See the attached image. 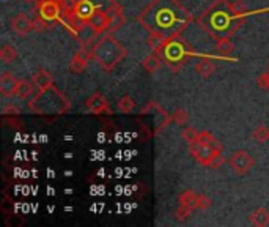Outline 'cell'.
<instances>
[{
    "label": "cell",
    "mask_w": 269,
    "mask_h": 227,
    "mask_svg": "<svg viewBox=\"0 0 269 227\" xmlns=\"http://www.w3.org/2000/svg\"><path fill=\"white\" fill-rule=\"evenodd\" d=\"M197 197H198V194L194 190H186V191H183L181 194H179L178 202H179V205H187V207H192V209H195Z\"/></svg>",
    "instance_id": "cell-21"
},
{
    "label": "cell",
    "mask_w": 269,
    "mask_h": 227,
    "mask_svg": "<svg viewBox=\"0 0 269 227\" xmlns=\"http://www.w3.org/2000/svg\"><path fill=\"white\" fill-rule=\"evenodd\" d=\"M19 85V79L9 71H3L0 74V93H2L3 98H9L16 95Z\"/></svg>",
    "instance_id": "cell-12"
},
{
    "label": "cell",
    "mask_w": 269,
    "mask_h": 227,
    "mask_svg": "<svg viewBox=\"0 0 269 227\" xmlns=\"http://www.w3.org/2000/svg\"><path fill=\"white\" fill-rule=\"evenodd\" d=\"M13 30L19 35V36H25L35 28V21H32L28 16H25L24 13H19L17 16H14L9 22Z\"/></svg>",
    "instance_id": "cell-11"
},
{
    "label": "cell",
    "mask_w": 269,
    "mask_h": 227,
    "mask_svg": "<svg viewBox=\"0 0 269 227\" xmlns=\"http://www.w3.org/2000/svg\"><path fill=\"white\" fill-rule=\"evenodd\" d=\"M90 57H92V52L85 51V49H79V51L73 55V60L69 63V68H71L73 73H82L87 65H88V60Z\"/></svg>",
    "instance_id": "cell-13"
},
{
    "label": "cell",
    "mask_w": 269,
    "mask_h": 227,
    "mask_svg": "<svg viewBox=\"0 0 269 227\" xmlns=\"http://www.w3.org/2000/svg\"><path fill=\"white\" fill-rule=\"evenodd\" d=\"M22 224H24V221L17 220L16 216H9V218L6 220V226H22Z\"/></svg>",
    "instance_id": "cell-31"
},
{
    "label": "cell",
    "mask_w": 269,
    "mask_h": 227,
    "mask_svg": "<svg viewBox=\"0 0 269 227\" xmlns=\"http://www.w3.org/2000/svg\"><path fill=\"white\" fill-rule=\"evenodd\" d=\"M257 84H258V87L262 88V90H269V68H268V70H266L263 74H260Z\"/></svg>",
    "instance_id": "cell-28"
},
{
    "label": "cell",
    "mask_w": 269,
    "mask_h": 227,
    "mask_svg": "<svg viewBox=\"0 0 269 227\" xmlns=\"http://www.w3.org/2000/svg\"><path fill=\"white\" fill-rule=\"evenodd\" d=\"M6 122L11 126H21V120H19V118H8Z\"/></svg>",
    "instance_id": "cell-32"
},
{
    "label": "cell",
    "mask_w": 269,
    "mask_h": 227,
    "mask_svg": "<svg viewBox=\"0 0 269 227\" xmlns=\"http://www.w3.org/2000/svg\"><path fill=\"white\" fill-rule=\"evenodd\" d=\"M162 54V58L164 60L173 66V65H178V68H181V65L186 62V58L189 57V51L184 49V43H181L179 39H172L170 43H168L164 51L161 52Z\"/></svg>",
    "instance_id": "cell-7"
},
{
    "label": "cell",
    "mask_w": 269,
    "mask_h": 227,
    "mask_svg": "<svg viewBox=\"0 0 269 227\" xmlns=\"http://www.w3.org/2000/svg\"><path fill=\"white\" fill-rule=\"evenodd\" d=\"M181 136H183V139H184L187 144H192V142L197 139L198 131H197V130H194V128H184L183 133H181Z\"/></svg>",
    "instance_id": "cell-26"
},
{
    "label": "cell",
    "mask_w": 269,
    "mask_h": 227,
    "mask_svg": "<svg viewBox=\"0 0 269 227\" xmlns=\"http://www.w3.org/2000/svg\"><path fill=\"white\" fill-rule=\"evenodd\" d=\"M214 71H216V63L211 57H202L195 63V73L203 79H208L211 74H214Z\"/></svg>",
    "instance_id": "cell-14"
},
{
    "label": "cell",
    "mask_w": 269,
    "mask_h": 227,
    "mask_svg": "<svg viewBox=\"0 0 269 227\" xmlns=\"http://www.w3.org/2000/svg\"><path fill=\"white\" fill-rule=\"evenodd\" d=\"M19 112H21V111H19V107H16V106H11V104H9V106H6L5 107V109L2 111V114L3 115H8V114H14V115H19Z\"/></svg>",
    "instance_id": "cell-30"
},
{
    "label": "cell",
    "mask_w": 269,
    "mask_h": 227,
    "mask_svg": "<svg viewBox=\"0 0 269 227\" xmlns=\"http://www.w3.org/2000/svg\"><path fill=\"white\" fill-rule=\"evenodd\" d=\"M33 82H28V81H19V85H17V90H16V95L19 100H27V98L32 96L33 93Z\"/></svg>",
    "instance_id": "cell-18"
},
{
    "label": "cell",
    "mask_w": 269,
    "mask_h": 227,
    "mask_svg": "<svg viewBox=\"0 0 269 227\" xmlns=\"http://www.w3.org/2000/svg\"><path fill=\"white\" fill-rule=\"evenodd\" d=\"M32 82H33L35 87L38 88V92H41V90H46V88L54 85V77L49 74L46 70H39L38 73L33 74Z\"/></svg>",
    "instance_id": "cell-15"
},
{
    "label": "cell",
    "mask_w": 269,
    "mask_h": 227,
    "mask_svg": "<svg viewBox=\"0 0 269 227\" xmlns=\"http://www.w3.org/2000/svg\"><path fill=\"white\" fill-rule=\"evenodd\" d=\"M39 16L46 21H55L60 19V13H62V0H39Z\"/></svg>",
    "instance_id": "cell-9"
},
{
    "label": "cell",
    "mask_w": 269,
    "mask_h": 227,
    "mask_svg": "<svg viewBox=\"0 0 269 227\" xmlns=\"http://www.w3.org/2000/svg\"><path fill=\"white\" fill-rule=\"evenodd\" d=\"M192 212H194L192 207H187V205H178V209H176V212H175V218H176L178 221H184V220H187L189 216L192 215Z\"/></svg>",
    "instance_id": "cell-24"
},
{
    "label": "cell",
    "mask_w": 269,
    "mask_h": 227,
    "mask_svg": "<svg viewBox=\"0 0 269 227\" xmlns=\"http://www.w3.org/2000/svg\"><path fill=\"white\" fill-rule=\"evenodd\" d=\"M92 57L106 71H111L128 55V51L114 36H104L92 47Z\"/></svg>",
    "instance_id": "cell-6"
},
{
    "label": "cell",
    "mask_w": 269,
    "mask_h": 227,
    "mask_svg": "<svg viewBox=\"0 0 269 227\" xmlns=\"http://www.w3.org/2000/svg\"><path fill=\"white\" fill-rule=\"evenodd\" d=\"M211 205H213V201L209 199L206 194H198L197 204H195V209H197V210H208Z\"/></svg>",
    "instance_id": "cell-25"
},
{
    "label": "cell",
    "mask_w": 269,
    "mask_h": 227,
    "mask_svg": "<svg viewBox=\"0 0 269 227\" xmlns=\"http://www.w3.org/2000/svg\"><path fill=\"white\" fill-rule=\"evenodd\" d=\"M189 152L200 163L202 166L208 167H221L224 163L222 158V144L219 142L216 137L209 131L198 133L197 139L189 144Z\"/></svg>",
    "instance_id": "cell-4"
},
{
    "label": "cell",
    "mask_w": 269,
    "mask_h": 227,
    "mask_svg": "<svg viewBox=\"0 0 269 227\" xmlns=\"http://www.w3.org/2000/svg\"><path fill=\"white\" fill-rule=\"evenodd\" d=\"M216 47H217V52H221L222 55H228V54H232V52L235 51V46H233V43L230 41V38L219 39Z\"/></svg>",
    "instance_id": "cell-23"
},
{
    "label": "cell",
    "mask_w": 269,
    "mask_h": 227,
    "mask_svg": "<svg viewBox=\"0 0 269 227\" xmlns=\"http://www.w3.org/2000/svg\"><path fill=\"white\" fill-rule=\"evenodd\" d=\"M162 63V54L161 52H153V54H149L148 57H145V60L142 62L143 68L149 73V74H153L159 70V66H161Z\"/></svg>",
    "instance_id": "cell-17"
},
{
    "label": "cell",
    "mask_w": 269,
    "mask_h": 227,
    "mask_svg": "<svg viewBox=\"0 0 269 227\" xmlns=\"http://www.w3.org/2000/svg\"><path fill=\"white\" fill-rule=\"evenodd\" d=\"M191 19V13L179 0H151L138 16V22L149 33L161 35L172 41L179 36Z\"/></svg>",
    "instance_id": "cell-2"
},
{
    "label": "cell",
    "mask_w": 269,
    "mask_h": 227,
    "mask_svg": "<svg viewBox=\"0 0 269 227\" xmlns=\"http://www.w3.org/2000/svg\"><path fill=\"white\" fill-rule=\"evenodd\" d=\"M2 212L3 213H6V215H9L13 212V201L9 199V197H3V202H2Z\"/></svg>",
    "instance_id": "cell-29"
},
{
    "label": "cell",
    "mask_w": 269,
    "mask_h": 227,
    "mask_svg": "<svg viewBox=\"0 0 269 227\" xmlns=\"http://www.w3.org/2000/svg\"><path fill=\"white\" fill-rule=\"evenodd\" d=\"M228 164L238 175H246L251 172V169L255 166V158L247 150H236L228 160Z\"/></svg>",
    "instance_id": "cell-8"
},
{
    "label": "cell",
    "mask_w": 269,
    "mask_h": 227,
    "mask_svg": "<svg viewBox=\"0 0 269 227\" xmlns=\"http://www.w3.org/2000/svg\"><path fill=\"white\" fill-rule=\"evenodd\" d=\"M118 111L122 114H131L135 109V101L133 100V96L129 95H123L122 98L118 100Z\"/></svg>",
    "instance_id": "cell-20"
},
{
    "label": "cell",
    "mask_w": 269,
    "mask_h": 227,
    "mask_svg": "<svg viewBox=\"0 0 269 227\" xmlns=\"http://www.w3.org/2000/svg\"><path fill=\"white\" fill-rule=\"evenodd\" d=\"M28 107L38 115H63L69 111L71 103L68 98L58 90L55 85L46 88V90L38 92L35 98L28 103Z\"/></svg>",
    "instance_id": "cell-5"
},
{
    "label": "cell",
    "mask_w": 269,
    "mask_h": 227,
    "mask_svg": "<svg viewBox=\"0 0 269 227\" xmlns=\"http://www.w3.org/2000/svg\"><path fill=\"white\" fill-rule=\"evenodd\" d=\"M85 107L88 112H92L93 115H103L106 114H111V109H109V103L106 100V96L101 95L99 92H95L92 96L88 98L85 101Z\"/></svg>",
    "instance_id": "cell-10"
},
{
    "label": "cell",
    "mask_w": 269,
    "mask_h": 227,
    "mask_svg": "<svg viewBox=\"0 0 269 227\" xmlns=\"http://www.w3.org/2000/svg\"><path fill=\"white\" fill-rule=\"evenodd\" d=\"M17 58V51L16 47L11 44H3L0 47V60H3L5 63H11Z\"/></svg>",
    "instance_id": "cell-19"
},
{
    "label": "cell",
    "mask_w": 269,
    "mask_h": 227,
    "mask_svg": "<svg viewBox=\"0 0 269 227\" xmlns=\"http://www.w3.org/2000/svg\"><path fill=\"white\" fill-rule=\"evenodd\" d=\"M246 14L247 11L241 2L217 0L198 17V24L219 41V39L230 38L236 28L244 24Z\"/></svg>",
    "instance_id": "cell-3"
},
{
    "label": "cell",
    "mask_w": 269,
    "mask_h": 227,
    "mask_svg": "<svg viewBox=\"0 0 269 227\" xmlns=\"http://www.w3.org/2000/svg\"><path fill=\"white\" fill-rule=\"evenodd\" d=\"M60 21L81 36L87 28H92L95 35L117 30L123 24V16L115 0H62Z\"/></svg>",
    "instance_id": "cell-1"
},
{
    "label": "cell",
    "mask_w": 269,
    "mask_h": 227,
    "mask_svg": "<svg viewBox=\"0 0 269 227\" xmlns=\"http://www.w3.org/2000/svg\"><path fill=\"white\" fill-rule=\"evenodd\" d=\"M249 223L257 227L269 226V212L266 209H263V207H260V209H257L254 213H251V216H249Z\"/></svg>",
    "instance_id": "cell-16"
},
{
    "label": "cell",
    "mask_w": 269,
    "mask_h": 227,
    "mask_svg": "<svg viewBox=\"0 0 269 227\" xmlns=\"http://www.w3.org/2000/svg\"><path fill=\"white\" fill-rule=\"evenodd\" d=\"M173 122H176L178 125H186V122H187V118H189V115H187V112L184 111V109H176L175 112H173Z\"/></svg>",
    "instance_id": "cell-27"
},
{
    "label": "cell",
    "mask_w": 269,
    "mask_h": 227,
    "mask_svg": "<svg viewBox=\"0 0 269 227\" xmlns=\"http://www.w3.org/2000/svg\"><path fill=\"white\" fill-rule=\"evenodd\" d=\"M252 136H254V139H255L258 144H265V142H268V141H269V126L262 125V126L255 128V131H254Z\"/></svg>",
    "instance_id": "cell-22"
}]
</instances>
